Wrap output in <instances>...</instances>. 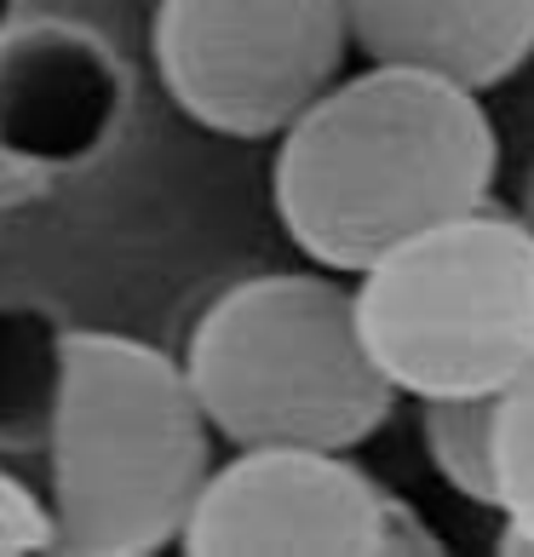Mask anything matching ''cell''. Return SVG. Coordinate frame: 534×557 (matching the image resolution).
<instances>
[{
	"label": "cell",
	"mask_w": 534,
	"mask_h": 557,
	"mask_svg": "<svg viewBox=\"0 0 534 557\" xmlns=\"http://www.w3.org/2000/svg\"><path fill=\"white\" fill-rule=\"evenodd\" d=\"M500 518L511 523L518 541L534 546V362L511 385H500Z\"/></svg>",
	"instance_id": "11"
},
{
	"label": "cell",
	"mask_w": 534,
	"mask_h": 557,
	"mask_svg": "<svg viewBox=\"0 0 534 557\" xmlns=\"http://www.w3.org/2000/svg\"><path fill=\"white\" fill-rule=\"evenodd\" d=\"M362 339L397 397L500 391L534 362V242L518 213H460L351 276Z\"/></svg>",
	"instance_id": "4"
},
{
	"label": "cell",
	"mask_w": 534,
	"mask_h": 557,
	"mask_svg": "<svg viewBox=\"0 0 534 557\" xmlns=\"http://www.w3.org/2000/svg\"><path fill=\"white\" fill-rule=\"evenodd\" d=\"M518 224L529 231V242H534V168L523 173V196H518Z\"/></svg>",
	"instance_id": "13"
},
{
	"label": "cell",
	"mask_w": 534,
	"mask_h": 557,
	"mask_svg": "<svg viewBox=\"0 0 534 557\" xmlns=\"http://www.w3.org/2000/svg\"><path fill=\"white\" fill-rule=\"evenodd\" d=\"M12 17H17V0H0V35L12 29Z\"/></svg>",
	"instance_id": "14"
},
{
	"label": "cell",
	"mask_w": 534,
	"mask_h": 557,
	"mask_svg": "<svg viewBox=\"0 0 534 557\" xmlns=\"http://www.w3.org/2000/svg\"><path fill=\"white\" fill-rule=\"evenodd\" d=\"M64 339L40 305L0 299V448H40L64 385Z\"/></svg>",
	"instance_id": "9"
},
{
	"label": "cell",
	"mask_w": 534,
	"mask_h": 557,
	"mask_svg": "<svg viewBox=\"0 0 534 557\" xmlns=\"http://www.w3.org/2000/svg\"><path fill=\"white\" fill-rule=\"evenodd\" d=\"M150 52L173 104L219 138H276L351 58L339 0H156Z\"/></svg>",
	"instance_id": "5"
},
{
	"label": "cell",
	"mask_w": 534,
	"mask_h": 557,
	"mask_svg": "<svg viewBox=\"0 0 534 557\" xmlns=\"http://www.w3.org/2000/svg\"><path fill=\"white\" fill-rule=\"evenodd\" d=\"M397 506L339 448H236L208 471L178 529L190 557H380L397 552Z\"/></svg>",
	"instance_id": "6"
},
{
	"label": "cell",
	"mask_w": 534,
	"mask_h": 557,
	"mask_svg": "<svg viewBox=\"0 0 534 557\" xmlns=\"http://www.w3.org/2000/svg\"><path fill=\"white\" fill-rule=\"evenodd\" d=\"M420 431L437 478L465 494L471 506H500V391H465V397H425L420 403Z\"/></svg>",
	"instance_id": "10"
},
{
	"label": "cell",
	"mask_w": 534,
	"mask_h": 557,
	"mask_svg": "<svg viewBox=\"0 0 534 557\" xmlns=\"http://www.w3.org/2000/svg\"><path fill=\"white\" fill-rule=\"evenodd\" d=\"M500 138L483 92L368 64L276 133L271 201L316 271L362 276L392 247L495 196Z\"/></svg>",
	"instance_id": "1"
},
{
	"label": "cell",
	"mask_w": 534,
	"mask_h": 557,
	"mask_svg": "<svg viewBox=\"0 0 534 557\" xmlns=\"http://www.w3.org/2000/svg\"><path fill=\"white\" fill-rule=\"evenodd\" d=\"M35 552H58L52 511L35 488H24L12 471H0V557H35Z\"/></svg>",
	"instance_id": "12"
},
{
	"label": "cell",
	"mask_w": 534,
	"mask_h": 557,
	"mask_svg": "<svg viewBox=\"0 0 534 557\" xmlns=\"http://www.w3.org/2000/svg\"><path fill=\"white\" fill-rule=\"evenodd\" d=\"M127 81L115 52L80 24H24L0 35V150L29 168H80L110 144Z\"/></svg>",
	"instance_id": "7"
},
{
	"label": "cell",
	"mask_w": 534,
	"mask_h": 557,
	"mask_svg": "<svg viewBox=\"0 0 534 557\" xmlns=\"http://www.w3.org/2000/svg\"><path fill=\"white\" fill-rule=\"evenodd\" d=\"M52 534L75 557H150L178 541L213 471V425L184 362L110 327H70L47 425Z\"/></svg>",
	"instance_id": "2"
},
{
	"label": "cell",
	"mask_w": 534,
	"mask_h": 557,
	"mask_svg": "<svg viewBox=\"0 0 534 557\" xmlns=\"http://www.w3.org/2000/svg\"><path fill=\"white\" fill-rule=\"evenodd\" d=\"M362 64L488 92L534 58V0H339Z\"/></svg>",
	"instance_id": "8"
},
{
	"label": "cell",
	"mask_w": 534,
	"mask_h": 557,
	"mask_svg": "<svg viewBox=\"0 0 534 557\" xmlns=\"http://www.w3.org/2000/svg\"><path fill=\"white\" fill-rule=\"evenodd\" d=\"M178 362L213 437L231 448L351 454L397 403L362 339L351 282L334 271H271L224 287Z\"/></svg>",
	"instance_id": "3"
}]
</instances>
